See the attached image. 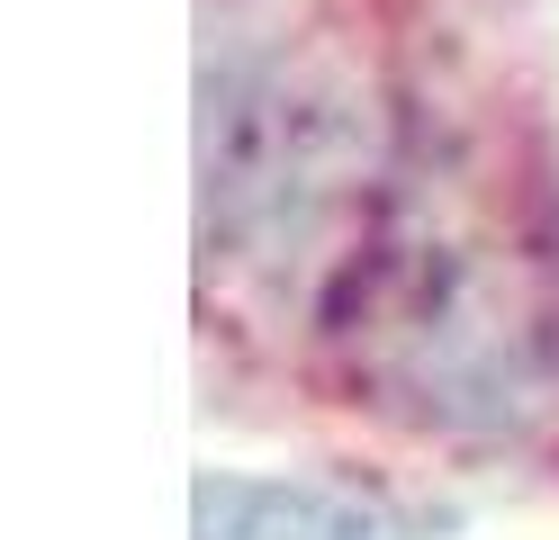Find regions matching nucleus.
Instances as JSON below:
<instances>
[{
    "instance_id": "nucleus-1",
    "label": "nucleus",
    "mask_w": 559,
    "mask_h": 540,
    "mask_svg": "<svg viewBox=\"0 0 559 540\" xmlns=\"http://www.w3.org/2000/svg\"><path fill=\"white\" fill-rule=\"evenodd\" d=\"M370 171V99L343 63L289 46L207 55L199 91V226L207 252H298Z\"/></svg>"
},
{
    "instance_id": "nucleus-2",
    "label": "nucleus",
    "mask_w": 559,
    "mask_h": 540,
    "mask_svg": "<svg viewBox=\"0 0 559 540\" xmlns=\"http://www.w3.org/2000/svg\"><path fill=\"white\" fill-rule=\"evenodd\" d=\"M190 540H415V523L379 495H353V487L207 468L190 487Z\"/></svg>"
}]
</instances>
